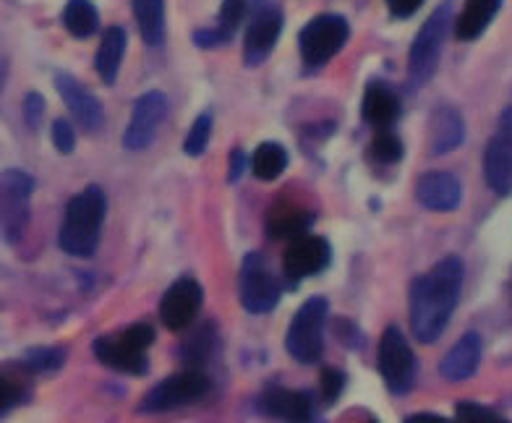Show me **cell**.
<instances>
[{
  "label": "cell",
  "mask_w": 512,
  "mask_h": 423,
  "mask_svg": "<svg viewBox=\"0 0 512 423\" xmlns=\"http://www.w3.org/2000/svg\"><path fill=\"white\" fill-rule=\"evenodd\" d=\"M168 115V100L162 92H147L142 94L134 105V113H131V121L126 126V134H123V147L126 149H147L152 144V139L157 136V128L162 126Z\"/></svg>",
  "instance_id": "cell-14"
},
{
  "label": "cell",
  "mask_w": 512,
  "mask_h": 423,
  "mask_svg": "<svg viewBox=\"0 0 512 423\" xmlns=\"http://www.w3.org/2000/svg\"><path fill=\"white\" fill-rule=\"evenodd\" d=\"M465 267L458 256H447L418 277L411 288V329L416 340L434 343L450 324L460 301Z\"/></svg>",
  "instance_id": "cell-1"
},
{
  "label": "cell",
  "mask_w": 512,
  "mask_h": 423,
  "mask_svg": "<svg viewBox=\"0 0 512 423\" xmlns=\"http://www.w3.org/2000/svg\"><path fill=\"white\" fill-rule=\"evenodd\" d=\"M343 387H345L343 371L332 369V366L322 369V376H319V395L324 397V403L327 405L335 403L337 397H340V392H343Z\"/></svg>",
  "instance_id": "cell-33"
},
{
  "label": "cell",
  "mask_w": 512,
  "mask_h": 423,
  "mask_svg": "<svg viewBox=\"0 0 512 423\" xmlns=\"http://www.w3.org/2000/svg\"><path fill=\"white\" fill-rule=\"evenodd\" d=\"M3 81H6V61H3V55H0V89H3Z\"/></svg>",
  "instance_id": "cell-40"
},
{
  "label": "cell",
  "mask_w": 512,
  "mask_h": 423,
  "mask_svg": "<svg viewBox=\"0 0 512 423\" xmlns=\"http://www.w3.org/2000/svg\"><path fill=\"white\" fill-rule=\"evenodd\" d=\"M311 212L301 207H275L272 209L270 220H267V230L272 238H283V241H293L298 235H306L311 228Z\"/></svg>",
  "instance_id": "cell-25"
},
{
  "label": "cell",
  "mask_w": 512,
  "mask_h": 423,
  "mask_svg": "<svg viewBox=\"0 0 512 423\" xmlns=\"http://www.w3.org/2000/svg\"><path fill=\"white\" fill-rule=\"evenodd\" d=\"M209 392V376L199 369L181 371L168 379H162L155 390H149L142 400L144 413H165V410H176L183 405L199 403Z\"/></svg>",
  "instance_id": "cell-9"
},
{
  "label": "cell",
  "mask_w": 512,
  "mask_h": 423,
  "mask_svg": "<svg viewBox=\"0 0 512 423\" xmlns=\"http://www.w3.org/2000/svg\"><path fill=\"white\" fill-rule=\"evenodd\" d=\"M403 423H452L445 416H437V413H413V416L405 418Z\"/></svg>",
  "instance_id": "cell-38"
},
{
  "label": "cell",
  "mask_w": 512,
  "mask_h": 423,
  "mask_svg": "<svg viewBox=\"0 0 512 423\" xmlns=\"http://www.w3.org/2000/svg\"><path fill=\"white\" fill-rule=\"evenodd\" d=\"M243 173V152L236 149L233 155H230V181H238Z\"/></svg>",
  "instance_id": "cell-39"
},
{
  "label": "cell",
  "mask_w": 512,
  "mask_h": 423,
  "mask_svg": "<svg viewBox=\"0 0 512 423\" xmlns=\"http://www.w3.org/2000/svg\"><path fill=\"white\" fill-rule=\"evenodd\" d=\"M267 416L283 423H314V405L306 392L285 390V387H267L259 400Z\"/></svg>",
  "instance_id": "cell-17"
},
{
  "label": "cell",
  "mask_w": 512,
  "mask_h": 423,
  "mask_svg": "<svg viewBox=\"0 0 512 423\" xmlns=\"http://www.w3.org/2000/svg\"><path fill=\"white\" fill-rule=\"evenodd\" d=\"M332 249L330 243L319 238V235H298L293 241H288V249L283 256L285 275L293 282L314 277L319 272L330 267Z\"/></svg>",
  "instance_id": "cell-13"
},
{
  "label": "cell",
  "mask_w": 512,
  "mask_h": 423,
  "mask_svg": "<svg viewBox=\"0 0 512 423\" xmlns=\"http://www.w3.org/2000/svg\"><path fill=\"white\" fill-rule=\"evenodd\" d=\"M246 0H225L223 8H220V24H217V32L223 34L225 40L230 42V37L236 34L238 24L243 21V16H246Z\"/></svg>",
  "instance_id": "cell-31"
},
{
  "label": "cell",
  "mask_w": 512,
  "mask_h": 423,
  "mask_svg": "<svg viewBox=\"0 0 512 423\" xmlns=\"http://www.w3.org/2000/svg\"><path fill=\"white\" fill-rule=\"evenodd\" d=\"M452 423H510L507 418H502L497 410L486 408L479 403H460L455 410V421Z\"/></svg>",
  "instance_id": "cell-32"
},
{
  "label": "cell",
  "mask_w": 512,
  "mask_h": 423,
  "mask_svg": "<svg viewBox=\"0 0 512 423\" xmlns=\"http://www.w3.org/2000/svg\"><path fill=\"white\" fill-rule=\"evenodd\" d=\"M484 178L494 194H512V108L499 115L497 131L486 147Z\"/></svg>",
  "instance_id": "cell-11"
},
{
  "label": "cell",
  "mask_w": 512,
  "mask_h": 423,
  "mask_svg": "<svg viewBox=\"0 0 512 423\" xmlns=\"http://www.w3.org/2000/svg\"><path fill=\"white\" fill-rule=\"evenodd\" d=\"M481 350H484L481 337L476 332H465L458 343L452 345L450 353L442 358L439 374L445 376L447 382H465V379H471L476 374V369H479Z\"/></svg>",
  "instance_id": "cell-19"
},
{
  "label": "cell",
  "mask_w": 512,
  "mask_h": 423,
  "mask_svg": "<svg viewBox=\"0 0 512 423\" xmlns=\"http://www.w3.org/2000/svg\"><path fill=\"white\" fill-rule=\"evenodd\" d=\"M502 0H465L463 11H460L458 21H455V34L458 40L471 42L486 32V27L492 24L497 16Z\"/></svg>",
  "instance_id": "cell-21"
},
{
  "label": "cell",
  "mask_w": 512,
  "mask_h": 423,
  "mask_svg": "<svg viewBox=\"0 0 512 423\" xmlns=\"http://www.w3.org/2000/svg\"><path fill=\"white\" fill-rule=\"evenodd\" d=\"M288 168V152L285 147L275 144V141H264L259 144L251 157V170L259 181H275Z\"/></svg>",
  "instance_id": "cell-27"
},
{
  "label": "cell",
  "mask_w": 512,
  "mask_h": 423,
  "mask_svg": "<svg viewBox=\"0 0 512 423\" xmlns=\"http://www.w3.org/2000/svg\"><path fill=\"white\" fill-rule=\"evenodd\" d=\"M123 53H126V32L121 27H110L102 34L100 50H97V74L105 84H115L118 79V68L123 63Z\"/></svg>",
  "instance_id": "cell-23"
},
{
  "label": "cell",
  "mask_w": 512,
  "mask_h": 423,
  "mask_svg": "<svg viewBox=\"0 0 512 423\" xmlns=\"http://www.w3.org/2000/svg\"><path fill=\"white\" fill-rule=\"evenodd\" d=\"M144 42L160 47L165 42V0H131Z\"/></svg>",
  "instance_id": "cell-24"
},
{
  "label": "cell",
  "mask_w": 512,
  "mask_h": 423,
  "mask_svg": "<svg viewBox=\"0 0 512 423\" xmlns=\"http://www.w3.org/2000/svg\"><path fill=\"white\" fill-rule=\"evenodd\" d=\"M324 324H327V301L319 296L309 298L290 319L285 348L298 363H317L322 358Z\"/></svg>",
  "instance_id": "cell-4"
},
{
  "label": "cell",
  "mask_w": 512,
  "mask_h": 423,
  "mask_svg": "<svg viewBox=\"0 0 512 423\" xmlns=\"http://www.w3.org/2000/svg\"><path fill=\"white\" fill-rule=\"evenodd\" d=\"M371 157L384 165H392L403 157V141L390 128H379V134L371 141Z\"/></svg>",
  "instance_id": "cell-28"
},
{
  "label": "cell",
  "mask_w": 512,
  "mask_h": 423,
  "mask_svg": "<svg viewBox=\"0 0 512 423\" xmlns=\"http://www.w3.org/2000/svg\"><path fill=\"white\" fill-rule=\"evenodd\" d=\"M510 288H512V280H510Z\"/></svg>",
  "instance_id": "cell-42"
},
{
  "label": "cell",
  "mask_w": 512,
  "mask_h": 423,
  "mask_svg": "<svg viewBox=\"0 0 512 423\" xmlns=\"http://www.w3.org/2000/svg\"><path fill=\"white\" fill-rule=\"evenodd\" d=\"M21 400H24V384L14 379V376L0 374V416L16 408Z\"/></svg>",
  "instance_id": "cell-34"
},
{
  "label": "cell",
  "mask_w": 512,
  "mask_h": 423,
  "mask_svg": "<svg viewBox=\"0 0 512 423\" xmlns=\"http://www.w3.org/2000/svg\"><path fill=\"white\" fill-rule=\"evenodd\" d=\"M42 113H45V100H42L37 92H32L27 100H24V118H27L29 126L37 128V126H40Z\"/></svg>",
  "instance_id": "cell-36"
},
{
  "label": "cell",
  "mask_w": 512,
  "mask_h": 423,
  "mask_svg": "<svg viewBox=\"0 0 512 423\" xmlns=\"http://www.w3.org/2000/svg\"><path fill=\"white\" fill-rule=\"evenodd\" d=\"M105 212H108V199L102 194V188L89 186L76 194L63 215L61 249L71 256H81V259L95 254Z\"/></svg>",
  "instance_id": "cell-2"
},
{
  "label": "cell",
  "mask_w": 512,
  "mask_h": 423,
  "mask_svg": "<svg viewBox=\"0 0 512 423\" xmlns=\"http://www.w3.org/2000/svg\"><path fill=\"white\" fill-rule=\"evenodd\" d=\"M429 136H432V152L434 155H447L452 149H458L463 144L465 126L458 110L439 108L432 115V126H429Z\"/></svg>",
  "instance_id": "cell-22"
},
{
  "label": "cell",
  "mask_w": 512,
  "mask_h": 423,
  "mask_svg": "<svg viewBox=\"0 0 512 423\" xmlns=\"http://www.w3.org/2000/svg\"><path fill=\"white\" fill-rule=\"evenodd\" d=\"M204 293L202 285L194 280V277H181L165 290L160 303V319L162 324L173 332H181V329L191 327V322L196 319L199 309H202Z\"/></svg>",
  "instance_id": "cell-12"
},
{
  "label": "cell",
  "mask_w": 512,
  "mask_h": 423,
  "mask_svg": "<svg viewBox=\"0 0 512 423\" xmlns=\"http://www.w3.org/2000/svg\"><path fill=\"white\" fill-rule=\"evenodd\" d=\"M377 366L392 395L411 392L413 382H416V356L398 327H387L379 340Z\"/></svg>",
  "instance_id": "cell-6"
},
{
  "label": "cell",
  "mask_w": 512,
  "mask_h": 423,
  "mask_svg": "<svg viewBox=\"0 0 512 423\" xmlns=\"http://www.w3.org/2000/svg\"><path fill=\"white\" fill-rule=\"evenodd\" d=\"M155 343V329L149 324H131L121 335H105L95 340V356L102 366L121 374L142 376L147 374V348Z\"/></svg>",
  "instance_id": "cell-3"
},
{
  "label": "cell",
  "mask_w": 512,
  "mask_h": 423,
  "mask_svg": "<svg viewBox=\"0 0 512 423\" xmlns=\"http://www.w3.org/2000/svg\"><path fill=\"white\" fill-rule=\"evenodd\" d=\"M351 27L343 16L322 14L311 19L301 34H298V47H301V58L309 68H322L330 63L348 42Z\"/></svg>",
  "instance_id": "cell-5"
},
{
  "label": "cell",
  "mask_w": 512,
  "mask_h": 423,
  "mask_svg": "<svg viewBox=\"0 0 512 423\" xmlns=\"http://www.w3.org/2000/svg\"><path fill=\"white\" fill-rule=\"evenodd\" d=\"M66 361V350L63 348H32L24 356V366L34 374H50V371H58Z\"/></svg>",
  "instance_id": "cell-29"
},
{
  "label": "cell",
  "mask_w": 512,
  "mask_h": 423,
  "mask_svg": "<svg viewBox=\"0 0 512 423\" xmlns=\"http://www.w3.org/2000/svg\"><path fill=\"white\" fill-rule=\"evenodd\" d=\"M421 3L424 0H387V8H390V14L395 19H408V16H413L421 8Z\"/></svg>",
  "instance_id": "cell-37"
},
{
  "label": "cell",
  "mask_w": 512,
  "mask_h": 423,
  "mask_svg": "<svg viewBox=\"0 0 512 423\" xmlns=\"http://www.w3.org/2000/svg\"><path fill=\"white\" fill-rule=\"evenodd\" d=\"M32 188V175L24 170L0 173V233L6 235V241L16 243L27 228Z\"/></svg>",
  "instance_id": "cell-7"
},
{
  "label": "cell",
  "mask_w": 512,
  "mask_h": 423,
  "mask_svg": "<svg viewBox=\"0 0 512 423\" xmlns=\"http://www.w3.org/2000/svg\"><path fill=\"white\" fill-rule=\"evenodd\" d=\"M209 134H212V118L204 113V115H199V118L194 121V126L189 128V136H186V144H183L186 155H191V157L204 155V149H207V144H209Z\"/></svg>",
  "instance_id": "cell-30"
},
{
  "label": "cell",
  "mask_w": 512,
  "mask_h": 423,
  "mask_svg": "<svg viewBox=\"0 0 512 423\" xmlns=\"http://www.w3.org/2000/svg\"><path fill=\"white\" fill-rule=\"evenodd\" d=\"M53 144L58 152H63V155L74 152V147H76L74 128H71V123L68 121H63V118H58V121L53 123Z\"/></svg>",
  "instance_id": "cell-35"
},
{
  "label": "cell",
  "mask_w": 512,
  "mask_h": 423,
  "mask_svg": "<svg viewBox=\"0 0 512 423\" xmlns=\"http://www.w3.org/2000/svg\"><path fill=\"white\" fill-rule=\"evenodd\" d=\"M361 110H364L366 123H371L374 128H390L400 113L398 94L392 92L387 84H382V81H371L369 87H366Z\"/></svg>",
  "instance_id": "cell-20"
},
{
  "label": "cell",
  "mask_w": 512,
  "mask_h": 423,
  "mask_svg": "<svg viewBox=\"0 0 512 423\" xmlns=\"http://www.w3.org/2000/svg\"><path fill=\"white\" fill-rule=\"evenodd\" d=\"M369 423H379V421H374V418H371V421Z\"/></svg>",
  "instance_id": "cell-41"
},
{
  "label": "cell",
  "mask_w": 512,
  "mask_h": 423,
  "mask_svg": "<svg viewBox=\"0 0 512 423\" xmlns=\"http://www.w3.org/2000/svg\"><path fill=\"white\" fill-rule=\"evenodd\" d=\"M416 196L418 202L424 204L426 209H432V212H452V209L460 207L463 188H460V181L452 173L432 170V173L418 178Z\"/></svg>",
  "instance_id": "cell-18"
},
{
  "label": "cell",
  "mask_w": 512,
  "mask_h": 423,
  "mask_svg": "<svg viewBox=\"0 0 512 423\" xmlns=\"http://www.w3.org/2000/svg\"><path fill=\"white\" fill-rule=\"evenodd\" d=\"M55 89L66 102V108L71 110L76 121H79L81 128H87V131H97L105 121V113H102V105L97 100L95 94L89 92L84 84L74 79V76L68 74H58L55 76Z\"/></svg>",
  "instance_id": "cell-16"
},
{
  "label": "cell",
  "mask_w": 512,
  "mask_h": 423,
  "mask_svg": "<svg viewBox=\"0 0 512 423\" xmlns=\"http://www.w3.org/2000/svg\"><path fill=\"white\" fill-rule=\"evenodd\" d=\"M447 27H450V6L442 3L426 19V24L416 34V40H413L411 76L416 84H426L434 76V71H437L439 58H442V47H445L447 40Z\"/></svg>",
  "instance_id": "cell-8"
},
{
  "label": "cell",
  "mask_w": 512,
  "mask_h": 423,
  "mask_svg": "<svg viewBox=\"0 0 512 423\" xmlns=\"http://www.w3.org/2000/svg\"><path fill=\"white\" fill-rule=\"evenodd\" d=\"M97 24H100V16L92 0H68L63 8V27L68 29V34L84 40L97 32Z\"/></svg>",
  "instance_id": "cell-26"
},
{
  "label": "cell",
  "mask_w": 512,
  "mask_h": 423,
  "mask_svg": "<svg viewBox=\"0 0 512 423\" xmlns=\"http://www.w3.org/2000/svg\"><path fill=\"white\" fill-rule=\"evenodd\" d=\"M238 293H241L243 309L251 314H267L280 303V282L272 275L262 254H249L243 259Z\"/></svg>",
  "instance_id": "cell-10"
},
{
  "label": "cell",
  "mask_w": 512,
  "mask_h": 423,
  "mask_svg": "<svg viewBox=\"0 0 512 423\" xmlns=\"http://www.w3.org/2000/svg\"><path fill=\"white\" fill-rule=\"evenodd\" d=\"M283 32V14L277 8H264L254 16L246 32V42H243V58L249 66H259L267 61V55L272 53V47L280 40Z\"/></svg>",
  "instance_id": "cell-15"
}]
</instances>
